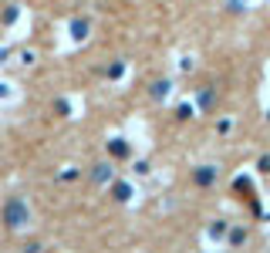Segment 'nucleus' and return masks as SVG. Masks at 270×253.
Segmentation results:
<instances>
[{
	"label": "nucleus",
	"instance_id": "nucleus-1",
	"mask_svg": "<svg viewBox=\"0 0 270 253\" xmlns=\"http://www.w3.org/2000/svg\"><path fill=\"white\" fill-rule=\"evenodd\" d=\"M27 206H24V199L21 196H14L7 199V206H4V223L11 226V230H21V226H27Z\"/></svg>",
	"mask_w": 270,
	"mask_h": 253
},
{
	"label": "nucleus",
	"instance_id": "nucleus-2",
	"mask_svg": "<svg viewBox=\"0 0 270 253\" xmlns=\"http://www.w3.org/2000/svg\"><path fill=\"white\" fill-rule=\"evenodd\" d=\"M112 152L115 155H128V145H122V139H115V142H112Z\"/></svg>",
	"mask_w": 270,
	"mask_h": 253
},
{
	"label": "nucleus",
	"instance_id": "nucleus-3",
	"mask_svg": "<svg viewBox=\"0 0 270 253\" xmlns=\"http://www.w3.org/2000/svg\"><path fill=\"white\" fill-rule=\"evenodd\" d=\"M108 176H112V172H108V165H98V169H95V179H98V182H105Z\"/></svg>",
	"mask_w": 270,
	"mask_h": 253
},
{
	"label": "nucleus",
	"instance_id": "nucleus-4",
	"mask_svg": "<svg viewBox=\"0 0 270 253\" xmlns=\"http://www.w3.org/2000/svg\"><path fill=\"white\" fill-rule=\"evenodd\" d=\"M213 179H216V172H213V169H206V172H199V182H206V186H210Z\"/></svg>",
	"mask_w": 270,
	"mask_h": 253
},
{
	"label": "nucleus",
	"instance_id": "nucleus-5",
	"mask_svg": "<svg viewBox=\"0 0 270 253\" xmlns=\"http://www.w3.org/2000/svg\"><path fill=\"white\" fill-rule=\"evenodd\" d=\"M115 193H118V199H128V196H132V189H128V186H118Z\"/></svg>",
	"mask_w": 270,
	"mask_h": 253
}]
</instances>
